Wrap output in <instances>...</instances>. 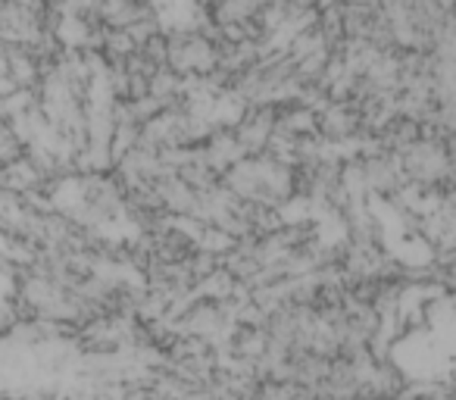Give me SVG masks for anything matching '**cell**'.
<instances>
[{"label": "cell", "mask_w": 456, "mask_h": 400, "mask_svg": "<svg viewBox=\"0 0 456 400\" xmlns=\"http://www.w3.org/2000/svg\"><path fill=\"white\" fill-rule=\"evenodd\" d=\"M362 159V172H366V188L369 197H379L394 204L397 197H403L406 191V178L400 172V163L394 153H372V157H360Z\"/></svg>", "instance_id": "1"}]
</instances>
